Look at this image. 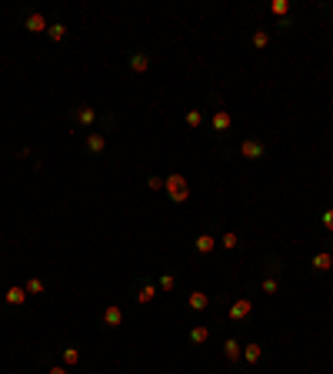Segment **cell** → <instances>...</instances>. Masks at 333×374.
<instances>
[{
    "label": "cell",
    "instance_id": "obj_5",
    "mask_svg": "<svg viewBox=\"0 0 333 374\" xmlns=\"http://www.w3.org/2000/svg\"><path fill=\"white\" fill-rule=\"evenodd\" d=\"M223 354L230 357V361H237V357H243V348L237 337H230V341H223Z\"/></svg>",
    "mask_w": 333,
    "mask_h": 374
},
{
    "label": "cell",
    "instance_id": "obj_10",
    "mask_svg": "<svg viewBox=\"0 0 333 374\" xmlns=\"http://www.w3.org/2000/svg\"><path fill=\"white\" fill-rule=\"evenodd\" d=\"M213 247H217V237H210V234H200V237H197V251H200V254H210Z\"/></svg>",
    "mask_w": 333,
    "mask_h": 374
},
{
    "label": "cell",
    "instance_id": "obj_9",
    "mask_svg": "<svg viewBox=\"0 0 333 374\" xmlns=\"http://www.w3.org/2000/svg\"><path fill=\"white\" fill-rule=\"evenodd\" d=\"M187 304H190V307H193V311H204L207 304H210V298H207V294H200V291H193V294H190V298H187Z\"/></svg>",
    "mask_w": 333,
    "mask_h": 374
},
{
    "label": "cell",
    "instance_id": "obj_7",
    "mask_svg": "<svg viewBox=\"0 0 333 374\" xmlns=\"http://www.w3.org/2000/svg\"><path fill=\"white\" fill-rule=\"evenodd\" d=\"M104 147H107V137H104V134H87V150L100 154Z\"/></svg>",
    "mask_w": 333,
    "mask_h": 374
},
{
    "label": "cell",
    "instance_id": "obj_6",
    "mask_svg": "<svg viewBox=\"0 0 333 374\" xmlns=\"http://www.w3.org/2000/svg\"><path fill=\"white\" fill-rule=\"evenodd\" d=\"M230 124H233V117H230L227 111L213 114V131H230Z\"/></svg>",
    "mask_w": 333,
    "mask_h": 374
},
{
    "label": "cell",
    "instance_id": "obj_11",
    "mask_svg": "<svg viewBox=\"0 0 333 374\" xmlns=\"http://www.w3.org/2000/svg\"><path fill=\"white\" fill-rule=\"evenodd\" d=\"M130 67H133L137 74H144V70L150 67V57L147 54H133V57H130Z\"/></svg>",
    "mask_w": 333,
    "mask_h": 374
},
{
    "label": "cell",
    "instance_id": "obj_14",
    "mask_svg": "<svg viewBox=\"0 0 333 374\" xmlns=\"http://www.w3.org/2000/svg\"><path fill=\"white\" fill-rule=\"evenodd\" d=\"M7 301H10V304H23V301H27V291H23V287H10V291H7Z\"/></svg>",
    "mask_w": 333,
    "mask_h": 374
},
{
    "label": "cell",
    "instance_id": "obj_22",
    "mask_svg": "<svg viewBox=\"0 0 333 374\" xmlns=\"http://www.w3.org/2000/svg\"><path fill=\"white\" fill-rule=\"evenodd\" d=\"M270 10H273L277 17H287V14H290V3H287V0H277V3H273Z\"/></svg>",
    "mask_w": 333,
    "mask_h": 374
},
{
    "label": "cell",
    "instance_id": "obj_23",
    "mask_svg": "<svg viewBox=\"0 0 333 374\" xmlns=\"http://www.w3.org/2000/svg\"><path fill=\"white\" fill-rule=\"evenodd\" d=\"M63 361H67V364H77V361H80V351H77V348H63Z\"/></svg>",
    "mask_w": 333,
    "mask_h": 374
},
{
    "label": "cell",
    "instance_id": "obj_3",
    "mask_svg": "<svg viewBox=\"0 0 333 374\" xmlns=\"http://www.w3.org/2000/svg\"><path fill=\"white\" fill-rule=\"evenodd\" d=\"M250 311H253V304H250L247 298H240L237 304H233V307H230V318H233V321H243L247 314H250Z\"/></svg>",
    "mask_w": 333,
    "mask_h": 374
},
{
    "label": "cell",
    "instance_id": "obj_12",
    "mask_svg": "<svg viewBox=\"0 0 333 374\" xmlns=\"http://www.w3.org/2000/svg\"><path fill=\"white\" fill-rule=\"evenodd\" d=\"M207 337H210V331H207L204 324H197V327L190 331V341H193V344H207Z\"/></svg>",
    "mask_w": 333,
    "mask_h": 374
},
{
    "label": "cell",
    "instance_id": "obj_19",
    "mask_svg": "<svg viewBox=\"0 0 333 374\" xmlns=\"http://www.w3.org/2000/svg\"><path fill=\"white\" fill-rule=\"evenodd\" d=\"M243 357H247L250 364H253V361H260V344H247V348H243Z\"/></svg>",
    "mask_w": 333,
    "mask_h": 374
},
{
    "label": "cell",
    "instance_id": "obj_26",
    "mask_svg": "<svg viewBox=\"0 0 333 374\" xmlns=\"http://www.w3.org/2000/svg\"><path fill=\"white\" fill-rule=\"evenodd\" d=\"M173 284H177V280L170 278V274H164V278H160V291H173Z\"/></svg>",
    "mask_w": 333,
    "mask_h": 374
},
{
    "label": "cell",
    "instance_id": "obj_18",
    "mask_svg": "<svg viewBox=\"0 0 333 374\" xmlns=\"http://www.w3.org/2000/svg\"><path fill=\"white\" fill-rule=\"evenodd\" d=\"M47 34H50V40H63L67 27H63V23H50V27H47Z\"/></svg>",
    "mask_w": 333,
    "mask_h": 374
},
{
    "label": "cell",
    "instance_id": "obj_16",
    "mask_svg": "<svg viewBox=\"0 0 333 374\" xmlns=\"http://www.w3.org/2000/svg\"><path fill=\"white\" fill-rule=\"evenodd\" d=\"M153 298H157V287H153V284H147V287H144V291L137 294V301H140V304H150Z\"/></svg>",
    "mask_w": 333,
    "mask_h": 374
},
{
    "label": "cell",
    "instance_id": "obj_2",
    "mask_svg": "<svg viewBox=\"0 0 333 374\" xmlns=\"http://www.w3.org/2000/svg\"><path fill=\"white\" fill-rule=\"evenodd\" d=\"M240 154L247 157V161H260V157H263V144H260V140H243Z\"/></svg>",
    "mask_w": 333,
    "mask_h": 374
},
{
    "label": "cell",
    "instance_id": "obj_21",
    "mask_svg": "<svg viewBox=\"0 0 333 374\" xmlns=\"http://www.w3.org/2000/svg\"><path fill=\"white\" fill-rule=\"evenodd\" d=\"M267 44H270V34H267V30H257V34H253V47H260V50H263Z\"/></svg>",
    "mask_w": 333,
    "mask_h": 374
},
{
    "label": "cell",
    "instance_id": "obj_25",
    "mask_svg": "<svg viewBox=\"0 0 333 374\" xmlns=\"http://www.w3.org/2000/svg\"><path fill=\"white\" fill-rule=\"evenodd\" d=\"M147 187H150V190H166V181H164V177H150Z\"/></svg>",
    "mask_w": 333,
    "mask_h": 374
},
{
    "label": "cell",
    "instance_id": "obj_20",
    "mask_svg": "<svg viewBox=\"0 0 333 374\" xmlns=\"http://www.w3.org/2000/svg\"><path fill=\"white\" fill-rule=\"evenodd\" d=\"M220 244H223V247H230V251H233V247L240 244V237H237L233 231H227V234H223V237H220Z\"/></svg>",
    "mask_w": 333,
    "mask_h": 374
},
{
    "label": "cell",
    "instance_id": "obj_4",
    "mask_svg": "<svg viewBox=\"0 0 333 374\" xmlns=\"http://www.w3.org/2000/svg\"><path fill=\"white\" fill-rule=\"evenodd\" d=\"M120 321H124V311H120L117 304H110V307L104 311V324H107V327H117Z\"/></svg>",
    "mask_w": 333,
    "mask_h": 374
},
{
    "label": "cell",
    "instance_id": "obj_17",
    "mask_svg": "<svg viewBox=\"0 0 333 374\" xmlns=\"http://www.w3.org/2000/svg\"><path fill=\"white\" fill-rule=\"evenodd\" d=\"M23 291H27V294H43V280L30 278V280H27V284H23Z\"/></svg>",
    "mask_w": 333,
    "mask_h": 374
},
{
    "label": "cell",
    "instance_id": "obj_28",
    "mask_svg": "<svg viewBox=\"0 0 333 374\" xmlns=\"http://www.w3.org/2000/svg\"><path fill=\"white\" fill-rule=\"evenodd\" d=\"M320 221H323V227H327V231H333V210H327V214H323Z\"/></svg>",
    "mask_w": 333,
    "mask_h": 374
},
{
    "label": "cell",
    "instance_id": "obj_24",
    "mask_svg": "<svg viewBox=\"0 0 333 374\" xmlns=\"http://www.w3.org/2000/svg\"><path fill=\"white\" fill-rule=\"evenodd\" d=\"M187 124H190V127H200V124H204V114H200V111H190V114H187Z\"/></svg>",
    "mask_w": 333,
    "mask_h": 374
},
{
    "label": "cell",
    "instance_id": "obj_8",
    "mask_svg": "<svg viewBox=\"0 0 333 374\" xmlns=\"http://www.w3.org/2000/svg\"><path fill=\"white\" fill-rule=\"evenodd\" d=\"M27 30H30V34L47 30V20H43V14H30V17H27Z\"/></svg>",
    "mask_w": 333,
    "mask_h": 374
},
{
    "label": "cell",
    "instance_id": "obj_15",
    "mask_svg": "<svg viewBox=\"0 0 333 374\" xmlns=\"http://www.w3.org/2000/svg\"><path fill=\"white\" fill-rule=\"evenodd\" d=\"M313 267H316V271H330V267H333V257H330V254H316V257H313Z\"/></svg>",
    "mask_w": 333,
    "mask_h": 374
},
{
    "label": "cell",
    "instance_id": "obj_13",
    "mask_svg": "<svg viewBox=\"0 0 333 374\" xmlns=\"http://www.w3.org/2000/svg\"><path fill=\"white\" fill-rule=\"evenodd\" d=\"M77 120H80V124H93V120H97V111H93V107H80V111H77Z\"/></svg>",
    "mask_w": 333,
    "mask_h": 374
},
{
    "label": "cell",
    "instance_id": "obj_1",
    "mask_svg": "<svg viewBox=\"0 0 333 374\" xmlns=\"http://www.w3.org/2000/svg\"><path fill=\"white\" fill-rule=\"evenodd\" d=\"M166 194H170L177 204H184L187 197H190V187H187L184 174H170V177H166Z\"/></svg>",
    "mask_w": 333,
    "mask_h": 374
},
{
    "label": "cell",
    "instance_id": "obj_27",
    "mask_svg": "<svg viewBox=\"0 0 333 374\" xmlns=\"http://www.w3.org/2000/svg\"><path fill=\"white\" fill-rule=\"evenodd\" d=\"M263 291H267V294H277V280L267 278V280H263Z\"/></svg>",
    "mask_w": 333,
    "mask_h": 374
},
{
    "label": "cell",
    "instance_id": "obj_29",
    "mask_svg": "<svg viewBox=\"0 0 333 374\" xmlns=\"http://www.w3.org/2000/svg\"><path fill=\"white\" fill-rule=\"evenodd\" d=\"M50 374H67V368H54V371H50Z\"/></svg>",
    "mask_w": 333,
    "mask_h": 374
}]
</instances>
